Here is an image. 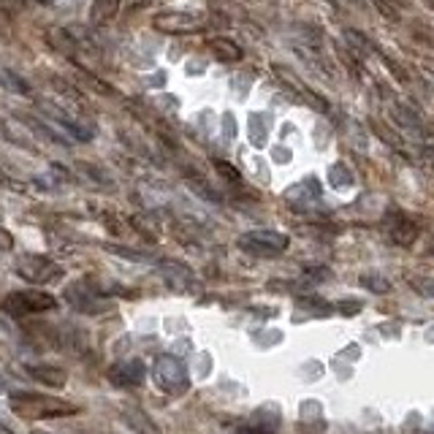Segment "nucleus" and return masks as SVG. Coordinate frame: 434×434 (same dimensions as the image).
I'll list each match as a JSON object with an SVG mask.
<instances>
[{"label": "nucleus", "mask_w": 434, "mask_h": 434, "mask_svg": "<svg viewBox=\"0 0 434 434\" xmlns=\"http://www.w3.org/2000/svg\"><path fill=\"white\" fill-rule=\"evenodd\" d=\"M8 404L22 418H63L79 413V407L73 402L47 397V394H33V391H14L8 397Z\"/></svg>", "instance_id": "1"}, {"label": "nucleus", "mask_w": 434, "mask_h": 434, "mask_svg": "<svg viewBox=\"0 0 434 434\" xmlns=\"http://www.w3.org/2000/svg\"><path fill=\"white\" fill-rule=\"evenodd\" d=\"M152 380L166 394H185L191 388V372L176 356H157L152 364Z\"/></svg>", "instance_id": "2"}, {"label": "nucleus", "mask_w": 434, "mask_h": 434, "mask_svg": "<svg viewBox=\"0 0 434 434\" xmlns=\"http://www.w3.org/2000/svg\"><path fill=\"white\" fill-rule=\"evenodd\" d=\"M239 247L244 253L269 258V255H279L288 250V236L279 231H272V228H255V231L239 236Z\"/></svg>", "instance_id": "3"}, {"label": "nucleus", "mask_w": 434, "mask_h": 434, "mask_svg": "<svg viewBox=\"0 0 434 434\" xmlns=\"http://www.w3.org/2000/svg\"><path fill=\"white\" fill-rule=\"evenodd\" d=\"M57 307V299L44 291H19V294L6 296L3 301V310L8 315H33V313H47Z\"/></svg>", "instance_id": "4"}, {"label": "nucleus", "mask_w": 434, "mask_h": 434, "mask_svg": "<svg viewBox=\"0 0 434 434\" xmlns=\"http://www.w3.org/2000/svg\"><path fill=\"white\" fill-rule=\"evenodd\" d=\"M207 25V19L201 14H191V11H163V14H155L152 19V28L160 30V33H195Z\"/></svg>", "instance_id": "5"}, {"label": "nucleus", "mask_w": 434, "mask_h": 434, "mask_svg": "<svg viewBox=\"0 0 434 434\" xmlns=\"http://www.w3.org/2000/svg\"><path fill=\"white\" fill-rule=\"evenodd\" d=\"M38 109L44 111V114H49L54 120V125H60L63 131H66V136L68 139H76V141H90L92 136H95V131L90 128V125H85V122H79L76 117H71L68 111H63L60 106L49 104V101H38Z\"/></svg>", "instance_id": "6"}, {"label": "nucleus", "mask_w": 434, "mask_h": 434, "mask_svg": "<svg viewBox=\"0 0 434 434\" xmlns=\"http://www.w3.org/2000/svg\"><path fill=\"white\" fill-rule=\"evenodd\" d=\"M17 272L30 282H52L63 275V269L44 255H25L17 263Z\"/></svg>", "instance_id": "7"}, {"label": "nucleus", "mask_w": 434, "mask_h": 434, "mask_svg": "<svg viewBox=\"0 0 434 434\" xmlns=\"http://www.w3.org/2000/svg\"><path fill=\"white\" fill-rule=\"evenodd\" d=\"M144 378H147V366L139 358H128L109 369V380L117 388H139Z\"/></svg>", "instance_id": "8"}, {"label": "nucleus", "mask_w": 434, "mask_h": 434, "mask_svg": "<svg viewBox=\"0 0 434 434\" xmlns=\"http://www.w3.org/2000/svg\"><path fill=\"white\" fill-rule=\"evenodd\" d=\"M388 234H391V239L397 244L410 247L418 236V226L410 220V217H404L402 212H394V220H391V231H388Z\"/></svg>", "instance_id": "9"}, {"label": "nucleus", "mask_w": 434, "mask_h": 434, "mask_svg": "<svg viewBox=\"0 0 434 434\" xmlns=\"http://www.w3.org/2000/svg\"><path fill=\"white\" fill-rule=\"evenodd\" d=\"M28 375H30L35 382L49 385V388H63V385L68 382V378H66V372H63V369H57V366H47V364L28 366Z\"/></svg>", "instance_id": "10"}, {"label": "nucleus", "mask_w": 434, "mask_h": 434, "mask_svg": "<svg viewBox=\"0 0 434 434\" xmlns=\"http://www.w3.org/2000/svg\"><path fill=\"white\" fill-rule=\"evenodd\" d=\"M209 49L215 52L217 60H226V63H236V60H242L244 57L242 47H239L236 41H231V38H223V35L209 38Z\"/></svg>", "instance_id": "11"}, {"label": "nucleus", "mask_w": 434, "mask_h": 434, "mask_svg": "<svg viewBox=\"0 0 434 434\" xmlns=\"http://www.w3.org/2000/svg\"><path fill=\"white\" fill-rule=\"evenodd\" d=\"M117 14H120V0H92L90 22L95 28H101V25H109Z\"/></svg>", "instance_id": "12"}, {"label": "nucleus", "mask_w": 434, "mask_h": 434, "mask_svg": "<svg viewBox=\"0 0 434 434\" xmlns=\"http://www.w3.org/2000/svg\"><path fill=\"white\" fill-rule=\"evenodd\" d=\"M329 182H331V188L345 191V188L353 185V174H350V169H347L345 163H334L329 169Z\"/></svg>", "instance_id": "13"}, {"label": "nucleus", "mask_w": 434, "mask_h": 434, "mask_svg": "<svg viewBox=\"0 0 434 434\" xmlns=\"http://www.w3.org/2000/svg\"><path fill=\"white\" fill-rule=\"evenodd\" d=\"M0 76H3L0 82H3V87H6V90H14L17 95H30V85H28V82H22L17 73H11V71H3Z\"/></svg>", "instance_id": "14"}, {"label": "nucleus", "mask_w": 434, "mask_h": 434, "mask_svg": "<svg viewBox=\"0 0 434 434\" xmlns=\"http://www.w3.org/2000/svg\"><path fill=\"white\" fill-rule=\"evenodd\" d=\"M250 141L255 144V147H263L266 144V122L260 114H253L250 117Z\"/></svg>", "instance_id": "15"}, {"label": "nucleus", "mask_w": 434, "mask_h": 434, "mask_svg": "<svg viewBox=\"0 0 434 434\" xmlns=\"http://www.w3.org/2000/svg\"><path fill=\"white\" fill-rule=\"evenodd\" d=\"M361 285L369 288V291H375V294H388V291H391V282L382 277V275H364V277H361Z\"/></svg>", "instance_id": "16"}, {"label": "nucleus", "mask_w": 434, "mask_h": 434, "mask_svg": "<svg viewBox=\"0 0 434 434\" xmlns=\"http://www.w3.org/2000/svg\"><path fill=\"white\" fill-rule=\"evenodd\" d=\"M410 285H413L421 296H429V299H434V279L432 277H413L410 279Z\"/></svg>", "instance_id": "17"}, {"label": "nucleus", "mask_w": 434, "mask_h": 434, "mask_svg": "<svg viewBox=\"0 0 434 434\" xmlns=\"http://www.w3.org/2000/svg\"><path fill=\"white\" fill-rule=\"evenodd\" d=\"M345 35H347V41H353L358 49H364V52H369V49H372V44H369V41H366L361 33H356V30H347Z\"/></svg>", "instance_id": "18"}, {"label": "nucleus", "mask_w": 434, "mask_h": 434, "mask_svg": "<svg viewBox=\"0 0 434 434\" xmlns=\"http://www.w3.org/2000/svg\"><path fill=\"white\" fill-rule=\"evenodd\" d=\"M114 255H125V258H133V260H147V255H141L136 250H128V247H109Z\"/></svg>", "instance_id": "19"}, {"label": "nucleus", "mask_w": 434, "mask_h": 434, "mask_svg": "<svg viewBox=\"0 0 434 434\" xmlns=\"http://www.w3.org/2000/svg\"><path fill=\"white\" fill-rule=\"evenodd\" d=\"M215 166H217V171L223 174V176H226V179H234V182H239V171H236V169H231V166H228V163H223V160H217V163H215Z\"/></svg>", "instance_id": "20"}, {"label": "nucleus", "mask_w": 434, "mask_h": 434, "mask_svg": "<svg viewBox=\"0 0 434 434\" xmlns=\"http://www.w3.org/2000/svg\"><path fill=\"white\" fill-rule=\"evenodd\" d=\"M236 434H272L269 429H260V426H242Z\"/></svg>", "instance_id": "21"}, {"label": "nucleus", "mask_w": 434, "mask_h": 434, "mask_svg": "<svg viewBox=\"0 0 434 434\" xmlns=\"http://www.w3.org/2000/svg\"><path fill=\"white\" fill-rule=\"evenodd\" d=\"M423 155H426V163H429V169L434 171V150H426Z\"/></svg>", "instance_id": "22"}, {"label": "nucleus", "mask_w": 434, "mask_h": 434, "mask_svg": "<svg viewBox=\"0 0 434 434\" xmlns=\"http://www.w3.org/2000/svg\"><path fill=\"white\" fill-rule=\"evenodd\" d=\"M0 434H11V429H8L6 423H0Z\"/></svg>", "instance_id": "23"}, {"label": "nucleus", "mask_w": 434, "mask_h": 434, "mask_svg": "<svg viewBox=\"0 0 434 434\" xmlns=\"http://www.w3.org/2000/svg\"><path fill=\"white\" fill-rule=\"evenodd\" d=\"M429 6H434V0H429Z\"/></svg>", "instance_id": "24"}, {"label": "nucleus", "mask_w": 434, "mask_h": 434, "mask_svg": "<svg viewBox=\"0 0 434 434\" xmlns=\"http://www.w3.org/2000/svg\"><path fill=\"white\" fill-rule=\"evenodd\" d=\"M429 434H434V432H429Z\"/></svg>", "instance_id": "25"}]
</instances>
